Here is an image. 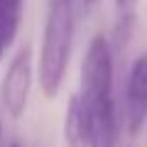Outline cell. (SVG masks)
Returning a JSON list of instances; mask_svg holds the SVG:
<instances>
[{
	"label": "cell",
	"instance_id": "cell-1",
	"mask_svg": "<svg viewBox=\"0 0 147 147\" xmlns=\"http://www.w3.org/2000/svg\"><path fill=\"white\" fill-rule=\"evenodd\" d=\"M76 30V0H49L42 30L37 79L44 98H57L66 79Z\"/></svg>",
	"mask_w": 147,
	"mask_h": 147
},
{
	"label": "cell",
	"instance_id": "cell-2",
	"mask_svg": "<svg viewBox=\"0 0 147 147\" xmlns=\"http://www.w3.org/2000/svg\"><path fill=\"white\" fill-rule=\"evenodd\" d=\"M113 44L108 37L96 34L88 42L84 64H81V103L96 105L100 100H110L113 96Z\"/></svg>",
	"mask_w": 147,
	"mask_h": 147
},
{
	"label": "cell",
	"instance_id": "cell-3",
	"mask_svg": "<svg viewBox=\"0 0 147 147\" xmlns=\"http://www.w3.org/2000/svg\"><path fill=\"white\" fill-rule=\"evenodd\" d=\"M32 79H34V69H32V49L22 47L7 64V71L3 76V91L0 98L5 105V113L10 118H22L30 103V91H32Z\"/></svg>",
	"mask_w": 147,
	"mask_h": 147
},
{
	"label": "cell",
	"instance_id": "cell-4",
	"mask_svg": "<svg viewBox=\"0 0 147 147\" xmlns=\"http://www.w3.org/2000/svg\"><path fill=\"white\" fill-rule=\"evenodd\" d=\"M123 123L132 137L140 135L147 123V54L132 61L125 84V103H123Z\"/></svg>",
	"mask_w": 147,
	"mask_h": 147
},
{
	"label": "cell",
	"instance_id": "cell-5",
	"mask_svg": "<svg viewBox=\"0 0 147 147\" xmlns=\"http://www.w3.org/2000/svg\"><path fill=\"white\" fill-rule=\"evenodd\" d=\"M84 110L86 125H88V147H118L123 118L118 115L115 98L100 100L96 105H84Z\"/></svg>",
	"mask_w": 147,
	"mask_h": 147
},
{
	"label": "cell",
	"instance_id": "cell-6",
	"mask_svg": "<svg viewBox=\"0 0 147 147\" xmlns=\"http://www.w3.org/2000/svg\"><path fill=\"white\" fill-rule=\"evenodd\" d=\"M64 140H66V147H88L86 110L79 100V93H74L69 98L66 115H64Z\"/></svg>",
	"mask_w": 147,
	"mask_h": 147
},
{
	"label": "cell",
	"instance_id": "cell-7",
	"mask_svg": "<svg viewBox=\"0 0 147 147\" xmlns=\"http://www.w3.org/2000/svg\"><path fill=\"white\" fill-rule=\"evenodd\" d=\"M22 7H25V0H0V61L5 59V52L12 47L17 37Z\"/></svg>",
	"mask_w": 147,
	"mask_h": 147
},
{
	"label": "cell",
	"instance_id": "cell-8",
	"mask_svg": "<svg viewBox=\"0 0 147 147\" xmlns=\"http://www.w3.org/2000/svg\"><path fill=\"white\" fill-rule=\"evenodd\" d=\"M140 0H115V27H113V47H125L135 27V7Z\"/></svg>",
	"mask_w": 147,
	"mask_h": 147
},
{
	"label": "cell",
	"instance_id": "cell-9",
	"mask_svg": "<svg viewBox=\"0 0 147 147\" xmlns=\"http://www.w3.org/2000/svg\"><path fill=\"white\" fill-rule=\"evenodd\" d=\"M0 147H5V140H3V118H0Z\"/></svg>",
	"mask_w": 147,
	"mask_h": 147
},
{
	"label": "cell",
	"instance_id": "cell-10",
	"mask_svg": "<svg viewBox=\"0 0 147 147\" xmlns=\"http://www.w3.org/2000/svg\"><path fill=\"white\" fill-rule=\"evenodd\" d=\"M5 147H22V145H20V142H17V140H10V142H7Z\"/></svg>",
	"mask_w": 147,
	"mask_h": 147
},
{
	"label": "cell",
	"instance_id": "cell-11",
	"mask_svg": "<svg viewBox=\"0 0 147 147\" xmlns=\"http://www.w3.org/2000/svg\"><path fill=\"white\" fill-rule=\"evenodd\" d=\"M81 3H84V5H86V7H88V5H93L96 0H81Z\"/></svg>",
	"mask_w": 147,
	"mask_h": 147
}]
</instances>
